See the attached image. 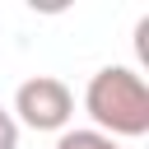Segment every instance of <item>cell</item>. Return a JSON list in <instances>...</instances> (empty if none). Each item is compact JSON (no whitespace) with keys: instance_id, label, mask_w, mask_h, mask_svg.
I'll use <instances>...</instances> for the list:
<instances>
[{"instance_id":"obj_1","label":"cell","mask_w":149,"mask_h":149,"mask_svg":"<svg viewBox=\"0 0 149 149\" xmlns=\"http://www.w3.org/2000/svg\"><path fill=\"white\" fill-rule=\"evenodd\" d=\"M84 112L93 116V130L112 140H140L149 135V84L130 65H102L84 88Z\"/></svg>"},{"instance_id":"obj_2","label":"cell","mask_w":149,"mask_h":149,"mask_svg":"<svg viewBox=\"0 0 149 149\" xmlns=\"http://www.w3.org/2000/svg\"><path fill=\"white\" fill-rule=\"evenodd\" d=\"M9 116L28 130H70V116H74V93L65 79L56 74H33L14 88V107Z\"/></svg>"},{"instance_id":"obj_3","label":"cell","mask_w":149,"mask_h":149,"mask_svg":"<svg viewBox=\"0 0 149 149\" xmlns=\"http://www.w3.org/2000/svg\"><path fill=\"white\" fill-rule=\"evenodd\" d=\"M56 149H121V140L93 130V126H74V130H61L56 135Z\"/></svg>"},{"instance_id":"obj_4","label":"cell","mask_w":149,"mask_h":149,"mask_svg":"<svg viewBox=\"0 0 149 149\" xmlns=\"http://www.w3.org/2000/svg\"><path fill=\"white\" fill-rule=\"evenodd\" d=\"M0 149H19V121L9 116V107H0Z\"/></svg>"}]
</instances>
